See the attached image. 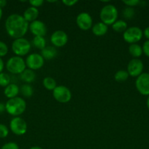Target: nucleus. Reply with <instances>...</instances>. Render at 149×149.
<instances>
[{"mask_svg":"<svg viewBox=\"0 0 149 149\" xmlns=\"http://www.w3.org/2000/svg\"><path fill=\"white\" fill-rule=\"evenodd\" d=\"M29 23L19 14H12L5 21V29L7 34L13 39L23 38L28 31Z\"/></svg>","mask_w":149,"mask_h":149,"instance_id":"nucleus-1","label":"nucleus"},{"mask_svg":"<svg viewBox=\"0 0 149 149\" xmlns=\"http://www.w3.org/2000/svg\"><path fill=\"white\" fill-rule=\"evenodd\" d=\"M6 111L13 116H18L26 111V103L22 97L9 99L5 103Z\"/></svg>","mask_w":149,"mask_h":149,"instance_id":"nucleus-2","label":"nucleus"},{"mask_svg":"<svg viewBox=\"0 0 149 149\" xmlns=\"http://www.w3.org/2000/svg\"><path fill=\"white\" fill-rule=\"evenodd\" d=\"M118 10L113 4H108L104 6L100 11L99 17L103 23L107 26H112L118 18Z\"/></svg>","mask_w":149,"mask_h":149,"instance_id":"nucleus-3","label":"nucleus"},{"mask_svg":"<svg viewBox=\"0 0 149 149\" xmlns=\"http://www.w3.org/2000/svg\"><path fill=\"white\" fill-rule=\"evenodd\" d=\"M6 68L10 73L20 75L26 68V62L22 57L13 56L10 58L6 63Z\"/></svg>","mask_w":149,"mask_h":149,"instance_id":"nucleus-4","label":"nucleus"},{"mask_svg":"<svg viewBox=\"0 0 149 149\" xmlns=\"http://www.w3.org/2000/svg\"><path fill=\"white\" fill-rule=\"evenodd\" d=\"M32 47V44L24 37L16 39L12 44V50L16 56L22 57L27 55Z\"/></svg>","mask_w":149,"mask_h":149,"instance_id":"nucleus-5","label":"nucleus"},{"mask_svg":"<svg viewBox=\"0 0 149 149\" xmlns=\"http://www.w3.org/2000/svg\"><path fill=\"white\" fill-rule=\"evenodd\" d=\"M143 32L140 28L137 26H131L128 28L123 33L124 40L127 43L132 45L137 44L143 38Z\"/></svg>","mask_w":149,"mask_h":149,"instance_id":"nucleus-6","label":"nucleus"},{"mask_svg":"<svg viewBox=\"0 0 149 149\" xmlns=\"http://www.w3.org/2000/svg\"><path fill=\"white\" fill-rule=\"evenodd\" d=\"M53 96L58 103H66L71 100L72 93L70 89L66 86L58 85L53 91Z\"/></svg>","mask_w":149,"mask_h":149,"instance_id":"nucleus-7","label":"nucleus"},{"mask_svg":"<svg viewBox=\"0 0 149 149\" xmlns=\"http://www.w3.org/2000/svg\"><path fill=\"white\" fill-rule=\"evenodd\" d=\"M25 62H26V65L27 68L32 70V71H35V70L39 69L43 66L44 63H45V59L42 58L41 54L32 53L29 54L26 57Z\"/></svg>","mask_w":149,"mask_h":149,"instance_id":"nucleus-8","label":"nucleus"},{"mask_svg":"<svg viewBox=\"0 0 149 149\" xmlns=\"http://www.w3.org/2000/svg\"><path fill=\"white\" fill-rule=\"evenodd\" d=\"M10 130L16 135H23L27 131V124L26 121L19 116L13 118L10 122Z\"/></svg>","mask_w":149,"mask_h":149,"instance_id":"nucleus-9","label":"nucleus"},{"mask_svg":"<svg viewBox=\"0 0 149 149\" xmlns=\"http://www.w3.org/2000/svg\"><path fill=\"white\" fill-rule=\"evenodd\" d=\"M135 87L140 94L149 96V73H143L137 77Z\"/></svg>","mask_w":149,"mask_h":149,"instance_id":"nucleus-10","label":"nucleus"},{"mask_svg":"<svg viewBox=\"0 0 149 149\" xmlns=\"http://www.w3.org/2000/svg\"><path fill=\"white\" fill-rule=\"evenodd\" d=\"M143 63L138 58H133L129 62L127 65V72L131 77H138L143 74Z\"/></svg>","mask_w":149,"mask_h":149,"instance_id":"nucleus-11","label":"nucleus"},{"mask_svg":"<svg viewBox=\"0 0 149 149\" xmlns=\"http://www.w3.org/2000/svg\"><path fill=\"white\" fill-rule=\"evenodd\" d=\"M76 23L80 29L83 31H88L92 28L93 19L89 13L83 12L77 16Z\"/></svg>","mask_w":149,"mask_h":149,"instance_id":"nucleus-12","label":"nucleus"},{"mask_svg":"<svg viewBox=\"0 0 149 149\" xmlns=\"http://www.w3.org/2000/svg\"><path fill=\"white\" fill-rule=\"evenodd\" d=\"M51 42L55 47H61L66 45L68 42V36L63 31H56L51 35Z\"/></svg>","mask_w":149,"mask_h":149,"instance_id":"nucleus-13","label":"nucleus"},{"mask_svg":"<svg viewBox=\"0 0 149 149\" xmlns=\"http://www.w3.org/2000/svg\"><path fill=\"white\" fill-rule=\"evenodd\" d=\"M29 29L34 36H45L47 33L46 26L43 22L39 20H36L29 23Z\"/></svg>","mask_w":149,"mask_h":149,"instance_id":"nucleus-14","label":"nucleus"},{"mask_svg":"<svg viewBox=\"0 0 149 149\" xmlns=\"http://www.w3.org/2000/svg\"><path fill=\"white\" fill-rule=\"evenodd\" d=\"M39 14V12L37 8H35L34 7H29L24 11L23 17L28 23H32V22L37 20Z\"/></svg>","mask_w":149,"mask_h":149,"instance_id":"nucleus-15","label":"nucleus"},{"mask_svg":"<svg viewBox=\"0 0 149 149\" xmlns=\"http://www.w3.org/2000/svg\"><path fill=\"white\" fill-rule=\"evenodd\" d=\"M19 93H20V88L15 83H10L4 88V95L9 99L18 97L17 95L19 94Z\"/></svg>","mask_w":149,"mask_h":149,"instance_id":"nucleus-16","label":"nucleus"},{"mask_svg":"<svg viewBox=\"0 0 149 149\" xmlns=\"http://www.w3.org/2000/svg\"><path fill=\"white\" fill-rule=\"evenodd\" d=\"M92 32L96 36H102L106 34L108 30V26L101 22L95 23L91 28Z\"/></svg>","mask_w":149,"mask_h":149,"instance_id":"nucleus-17","label":"nucleus"},{"mask_svg":"<svg viewBox=\"0 0 149 149\" xmlns=\"http://www.w3.org/2000/svg\"><path fill=\"white\" fill-rule=\"evenodd\" d=\"M20 78L25 84H31L36 79V74L34 71L26 68L21 74H20Z\"/></svg>","mask_w":149,"mask_h":149,"instance_id":"nucleus-18","label":"nucleus"},{"mask_svg":"<svg viewBox=\"0 0 149 149\" xmlns=\"http://www.w3.org/2000/svg\"><path fill=\"white\" fill-rule=\"evenodd\" d=\"M41 55L45 60H52L56 57L57 50L55 47H45L42 50H41Z\"/></svg>","mask_w":149,"mask_h":149,"instance_id":"nucleus-19","label":"nucleus"},{"mask_svg":"<svg viewBox=\"0 0 149 149\" xmlns=\"http://www.w3.org/2000/svg\"><path fill=\"white\" fill-rule=\"evenodd\" d=\"M129 52L133 58H138L143 53V48L138 44H132L129 47Z\"/></svg>","mask_w":149,"mask_h":149,"instance_id":"nucleus-20","label":"nucleus"},{"mask_svg":"<svg viewBox=\"0 0 149 149\" xmlns=\"http://www.w3.org/2000/svg\"><path fill=\"white\" fill-rule=\"evenodd\" d=\"M112 29L114 31L118 32V33H124L128 27H127V23L124 20H118L112 25Z\"/></svg>","mask_w":149,"mask_h":149,"instance_id":"nucleus-21","label":"nucleus"},{"mask_svg":"<svg viewBox=\"0 0 149 149\" xmlns=\"http://www.w3.org/2000/svg\"><path fill=\"white\" fill-rule=\"evenodd\" d=\"M32 44L35 48L42 50L46 47V40L44 36H34L32 39Z\"/></svg>","mask_w":149,"mask_h":149,"instance_id":"nucleus-22","label":"nucleus"},{"mask_svg":"<svg viewBox=\"0 0 149 149\" xmlns=\"http://www.w3.org/2000/svg\"><path fill=\"white\" fill-rule=\"evenodd\" d=\"M42 84H43L44 87L48 90H52L53 91L54 89L57 87V84L56 80L53 78L51 77H45L42 80Z\"/></svg>","mask_w":149,"mask_h":149,"instance_id":"nucleus-23","label":"nucleus"},{"mask_svg":"<svg viewBox=\"0 0 149 149\" xmlns=\"http://www.w3.org/2000/svg\"><path fill=\"white\" fill-rule=\"evenodd\" d=\"M20 93L25 97H30L33 95L34 89L30 84H24L20 87Z\"/></svg>","mask_w":149,"mask_h":149,"instance_id":"nucleus-24","label":"nucleus"},{"mask_svg":"<svg viewBox=\"0 0 149 149\" xmlns=\"http://www.w3.org/2000/svg\"><path fill=\"white\" fill-rule=\"evenodd\" d=\"M129 75L128 72L126 70H119L117 71L114 75V79L118 82H124L126 80L128 79Z\"/></svg>","mask_w":149,"mask_h":149,"instance_id":"nucleus-25","label":"nucleus"},{"mask_svg":"<svg viewBox=\"0 0 149 149\" xmlns=\"http://www.w3.org/2000/svg\"><path fill=\"white\" fill-rule=\"evenodd\" d=\"M11 79L10 77L6 73H0V86L1 87H6L7 85L10 84Z\"/></svg>","mask_w":149,"mask_h":149,"instance_id":"nucleus-26","label":"nucleus"},{"mask_svg":"<svg viewBox=\"0 0 149 149\" xmlns=\"http://www.w3.org/2000/svg\"><path fill=\"white\" fill-rule=\"evenodd\" d=\"M134 14H135V12H134V10L133 7H127L123 10V15H124V17L126 19H128V20L133 18V17L134 16Z\"/></svg>","mask_w":149,"mask_h":149,"instance_id":"nucleus-27","label":"nucleus"},{"mask_svg":"<svg viewBox=\"0 0 149 149\" xmlns=\"http://www.w3.org/2000/svg\"><path fill=\"white\" fill-rule=\"evenodd\" d=\"M8 52V47L4 42L0 41V58L5 56Z\"/></svg>","mask_w":149,"mask_h":149,"instance_id":"nucleus-28","label":"nucleus"},{"mask_svg":"<svg viewBox=\"0 0 149 149\" xmlns=\"http://www.w3.org/2000/svg\"><path fill=\"white\" fill-rule=\"evenodd\" d=\"M9 130L6 125L0 124V138H4L8 135Z\"/></svg>","mask_w":149,"mask_h":149,"instance_id":"nucleus-29","label":"nucleus"},{"mask_svg":"<svg viewBox=\"0 0 149 149\" xmlns=\"http://www.w3.org/2000/svg\"><path fill=\"white\" fill-rule=\"evenodd\" d=\"M1 149H20L18 145L16 143L14 142H9L7 143L4 144L1 147Z\"/></svg>","mask_w":149,"mask_h":149,"instance_id":"nucleus-30","label":"nucleus"},{"mask_svg":"<svg viewBox=\"0 0 149 149\" xmlns=\"http://www.w3.org/2000/svg\"><path fill=\"white\" fill-rule=\"evenodd\" d=\"M123 3L128 7H133L140 4V1L139 0H124Z\"/></svg>","mask_w":149,"mask_h":149,"instance_id":"nucleus-31","label":"nucleus"},{"mask_svg":"<svg viewBox=\"0 0 149 149\" xmlns=\"http://www.w3.org/2000/svg\"><path fill=\"white\" fill-rule=\"evenodd\" d=\"M29 3L31 4V7L37 8V7H41L43 4L44 1L43 0H30L29 1Z\"/></svg>","mask_w":149,"mask_h":149,"instance_id":"nucleus-32","label":"nucleus"},{"mask_svg":"<svg viewBox=\"0 0 149 149\" xmlns=\"http://www.w3.org/2000/svg\"><path fill=\"white\" fill-rule=\"evenodd\" d=\"M143 52L149 58V40H146L145 42L143 43Z\"/></svg>","mask_w":149,"mask_h":149,"instance_id":"nucleus-33","label":"nucleus"},{"mask_svg":"<svg viewBox=\"0 0 149 149\" xmlns=\"http://www.w3.org/2000/svg\"><path fill=\"white\" fill-rule=\"evenodd\" d=\"M78 2L77 0H63L62 3L65 6L67 7H72V6H74V4H76Z\"/></svg>","mask_w":149,"mask_h":149,"instance_id":"nucleus-34","label":"nucleus"},{"mask_svg":"<svg viewBox=\"0 0 149 149\" xmlns=\"http://www.w3.org/2000/svg\"><path fill=\"white\" fill-rule=\"evenodd\" d=\"M143 32V35L145 36V37L147 39V40H149V26L148 27L145 28Z\"/></svg>","mask_w":149,"mask_h":149,"instance_id":"nucleus-35","label":"nucleus"},{"mask_svg":"<svg viewBox=\"0 0 149 149\" xmlns=\"http://www.w3.org/2000/svg\"><path fill=\"white\" fill-rule=\"evenodd\" d=\"M4 111H6L5 104H4L3 103H0V113H3Z\"/></svg>","mask_w":149,"mask_h":149,"instance_id":"nucleus-36","label":"nucleus"},{"mask_svg":"<svg viewBox=\"0 0 149 149\" xmlns=\"http://www.w3.org/2000/svg\"><path fill=\"white\" fill-rule=\"evenodd\" d=\"M4 61H2L1 58H0V73L2 72L3 69H4Z\"/></svg>","mask_w":149,"mask_h":149,"instance_id":"nucleus-37","label":"nucleus"},{"mask_svg":"<svg viewBox=\"0 0 149 149\" xmlns=\"http://www.w3.org/2000/svg\"><path fill=\"white\" fill-rule=\"evenodd\" d=\"M7 4V1L6 0H0V7L2 9V7H4Z\"/></svg>","mask_w":149,"mask_h":149,"instance_id":"nucleus-38","label":"nucleus"},{"mask_svg":"<svg viewBox=\"0 0 149 149\" xmlns=\"http://www.w3.org/2000/svg\"><path fill=\"white\" fill-rule=\"evenodd\" d=\"M29 149H43V148H41V147H39V146H32V147H31Z\"/></svg>","mask_w":149,"mask_h":149,"instance_id":"nucleus-39","label":"nucleus"},{"mask_svg":"<svg viewBox=\"0 0 149 149\" xmlns=\"http://www.w3.org/2000/svg\"><path fill=\"white\" fill-rule=\"evenodd\" d=\"M146 104H147V107H148V110H149V96H148V99H147V102H146Z\"/></svg>","mask_w":149,"mask_h":149,"instance_id":"nucleus-40","label":"nucleus"},{"mask_svg":"<svg viewBox=\"0 0 149 149\" xmlns=\"http://www.w3.org/2000/svg\"><path fill=\"white\" fill-rule=\"evenodd\" d=\"M1 17H2V9L0 7V20H1Z\"/></svg>","mask_w":149,"mask_h":149,"instance_id":"nucleus-41","label":"nucleus"}]
</instances>
